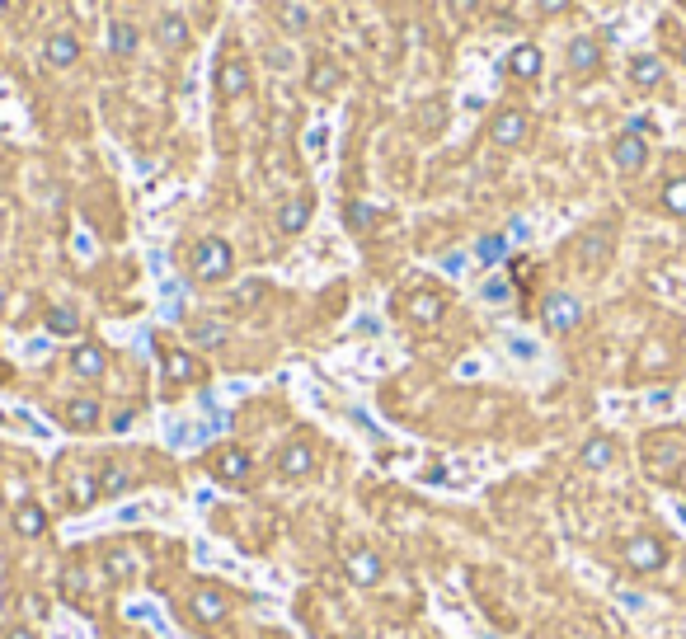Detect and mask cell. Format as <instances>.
<instances>
[{
    "label": "cell",
    "mask_w": 686,
    "mask_h": 639,
    "mask_svg": "<svg viewBox=\"0 0 686 639\" xmlns=\"http://www.w3.org/2000/svg\"><path fill=\"white\" fill-rule=\"evenodd\" d=\"M104 372H109V353H104V343H76V348H71V376H80V381H99Z\"/></svg>",
    "instance_id": "15"
},
{
    "label": "cell",
    "mask_w": 686,
    "mask_h": 639,
    "mask_svg": "<svg viewBox=\"0 0 686 639\" xmlns=\"http://www.w3.org/2000/svg\"><path fill=\"white\" fill-rule=\"evenodd\" d=\"M254 639H264V635H254Z\"/></svg>",
    "instance_id": "46"
},
{
    "label": "cell",
    "mask_w": 686,
    "mask_h": 639,
    "mask_svg": "<svg viewBox=\"0 0 686 639\" xmlns=\"http://www.w3.org/2000/svg\"><path fill=\"white\" fill-rule=\"evenodd\" d=\"M625 132H640V137H649V132H658V127H654V118H644V113H635V118L625 123Z\"/></svg>",
    "instance_id": "37"
},
{
    "label": "cell",
    "mask_w": 686,
    "mask_h": 639,
    "mask_svg": "<svg viewBox=\"0 0 686 639\" xmlns=\"http://www.w3.org/2000/svg\"><path fill=\"white\" fill-rule=\"evenodd\" d=\"M188 621L198 630H217V625L231 621V593L221 583H198L188 593Z\"/></svg>",
    "instance_id": "4"
},
{
    "label": "cell",
    "mask_w": 686,
    "mask_h": 639,
    "mask_svg": "<svg viewBox=\"0 0 686 639\" xmlns=\"http://www.w3.org/2000/svg\"><path fill=\"white\" fill-rule=\"evenodd\" d=\"M611 170L616 174H640L644 165H649V137H640V132H621V137L611 141Z\"/></svg>",
    "instance_id": "10"
},
{
    "label": "cell",
    "mask_w": 686,
    "mask_h": 639,
    "mask_svg": "<svg viewBox=\"0 0 686 639\" xmlns=\"http://www.w3.org/2000/svg\"><path fill=\"white\" fill-rule=\"evenodd\" d=\"M273 466H278L282 480H306V475H315V447L306 437H292V442H282Z\"/></svg>",
    "instance_id": "13"
},
{
    "label": "cell",
    "mask_w": 686,
    "mask_h": 639,
    "mask_svg": "<svg viewBox=\"0 0 686 639\" xmlns=\"http://www.w3.org/2000/svg\"><path fill=\"white\" fill-rule=\"evenodd\" d=\"M621 569L635 578H654L668 569V541L654 531H635L621 541Z\"/></svg>",
    "instance_id": "2"
},
{
    "label": "cell",
    "mask_w": 686,
    "mask_h": 639,
    "mask_svg": "<svg viewBox=\"0 0 686 639\" xmlns=\"http://www.w3.org/2000/svg\"><path fill=\"white\" fill-rule=\"evenodd\" d=\"M456 10H461V15H470V10H475V5H480V0H452Z\"/></svg>",
    "instance_id": "41"
},
{
    "label": "cell",
    "mask_w": 686,
    "mask_h": 639,
    "mask_svg": "<svg viewBox=\"0 0 686 639\" xmlns=\"http://www.w3.org/2000/svg\"><path fill=\"white\" fill-rule=\"evenodd\" d=\"M43 57H47V66H76L80 62V38L71 29H57L43 43Z\"/></svg>",
    "instance_id": "24"
},
{
    "label": "cell",
    "mask_w": 686,
    "mask_h": 639,
    "mask_svg": "<svg viewBox=\"0 0 686 639\" xmlns=\"http://www.w3.org/2000/svg\"><path fill=\"white\" fill-rule=\"evenodd\" d=\"M62 588H66V593H90V569H85V564L66 569V574H62Z\"/></svg>",
    "instance_id": "35"
},
{
    "label": "cell",
    "mask_w": 686,
    "mask_h": 639,
    "mask_svg": "<svg viewBox=\"0 0 686 639\" xmlns=\"http://www.w3.org/2000/svg\"><path fill=\"white\" fill-rule=\"evenodd\" d=\"M99 499H104L99 475H71V484H66V508H71V513H85V508H94Z\"/></svg>",
    "instance_id": "25"
},
{
    "label": "cell",
    "mask_w": 686,
    "mask_h": 639,
    "mask_svg": "<svg viewBox=\"0 0 686 639\" xmlns=\"http://www.w3.org/2000/svg\"><path fill=\"white\" fill-rule=\"evenodd\" d=\"M442 315H447V297H442L437 287H419V292H409V297H405V320H409V325L433 329Z\"/></svg>",
    "instance_id": "12"
},
{
    "label": "cell",
    "mask_w": 686,
    "mask_h": 639,
    "mask_svg": "<svg viewBox=\"0 0 686 639\" xmlns=\"http://www.w3.org/2000/svg\"><path fill=\"white\" fill-rule=\"evenodd\" d=\"M141 47V29L137 24H127V19H113L109 24V52H118V57H132Z\"/></svg>",
    "instance_id": "28"
},
{
    "label": "cell",
    "mask_w": 686,
    "mask_h": 639,
    "mask_svg": "<svg viewBox=\"0 0 686 639\" xmlns=\"http://www.w3.org/2000/svg\"><path fill=\"white\" fill-rule=\"evenodd\" d=\"M663 76H668L663 57H654V52H635V57H630V85H635V90H658Z\"/></svg>",
    "instance_id": "23"
},
{
    "label": "cell",
    "mask_w": 686,
    "mask_h": 639,
    "mask_svg": "<svg viewBox=\"0 0 686 639\" xmlns=\"http://www.w3.org/2000/svg\"><path fill=\"white\" fill-rule=\"evenodd\" d=\"M99 419H104V409H99V400H66L62 405V423L71 428V433H94L99 428Z\"/></svg>",
    "instance_id": "22"
},
{
    "label": "cell",
    "mask_w": 686,
    "mask_h": 639,
    "mask_svg": "<svg viewBox=\"0 0 686 639\" xmlns=\"http://www.w3.org/2000/svg\"><path fill=\"white\" fill-rule=\"evenodd\" d=\"M503 71L513 80H536L541 71H546V57H541V47L536 43H517L508 57H503Z\"/></svg>",
    "instance_id": "16"
},
{
    "label": "cell",
    "mask_w": 686,
    "mask_h": 639,
    "mask_svg": "<svg viewBox=\"0 0 686 639\" xmlns=\"http://www.w3.org/2000/svg\"><path fill=\"white\" fill-rule=\"evenodd\" d=\"M160 367H165V376L170 381H184V386H193V381H203L207 367L193 353H184V348H160Z\"/></svg>",
    "instance_id": "17"
},
{
    "label": "cell",
    "mask_w": 686,
    "mask_h": 639,
    "mask_svg": "<svg viewBox=\"0 0 686 639\" xmlns=\"http://www.w3.org/2000/svg\"><path fill=\"white\" fill-rule=\"evenodd\" d=\"M188 273L198 282H226L235 273V250L221 235H203L188 245Z\"/></svg>",
    "instance_id": "3"
},
{
    "label": "cell",
    "mask_w": 686,
    "mask_h": 639,
    "mask_svg": "<svg viewBox=\"0 0 686 639\" xmlns=\"http://www.w3.org/2000/svg\"><path fill=\"white\" fill-rule=\"evenodd\" d=\"M527 137H531V113L527 109H499L494 118H489V141L503 146V151L522 146Z\"/></svg>",
    "instance_id": "8"
},
{
    "label": "cell",
    "mask_w": 686,
    "mask_h": 639,
    "mask_svg": "<svg viewBox=\"0 0 686 639\" xmlns=\"http://www.w3.org/2000/svg\"><path fill=\"white\" fill-rule=\"evenodd\" d=\"M564 62L574 76H597L602 71V43L597 38H574V43L564 47Z\"/></svg>",
    "instance_id": "18"
},
{
    "label": "cell",
    "mask_w": 686,
    "mask_h": 639,
    "mask_svg": "<svg viewBox=\"0 0 686 639\" xmlns=\"http://www.w3.org/2000/svg\"><path fill=\"white\" fill-rule=\"evenodd\" d=\"M132 470L123 466V461H109V466L99 470V489H104V494H109V499H118V494H127V489H132Z\"/></svg>",
    "instance_id": "29"
},
{
    "label": "cell",
    "mask_w": 686,
    "mask_h": 639,
    "mask_svg": "<svg viewBox=\"0 0 686 639\" xmlns=\"http://www.w3.org/2000/svg\"><path fill=\"white\" fill-rule=\"evenodd\" d=\"M503 250H508V240H503V235H484L480 245H475V254H480V264H484V268H494V264H499Z\"/></svg>",
    "instance_id": "33"
},
{
    "label": "cell",
    "mask_w": 686,
    "mask_h": 639,
    "mask_svg": "<svg viewBox=\"0 0 686 639\" xmlns=\"http://www.w3.org/2000/svg\"><path fill=\"white\" fill-rule=\"evenodd\" d=\"M207 470H212V475H217L221 484L240 489V484H250V475H254V456L245 452V447L226 442V447H217V452L207 456Z\"/></svg>",
    "instance_id": "5"
},
{
    "label": "cell",
    "mask_w": 686,
    "mask_h": 639,
    "mask_svg": "<svg viewBox=\"0 0 686 639\" xmlns=\"http://www.w3.org/2000/svg\"><path fill=\"white\" fill-rule=\"evenodd\" d=\"M372 207L367 203H348V231H367V226H372Z\"/></svg>",
    "instance_id": "36"
},
{
    "label": "cell",
    "mask_w": 686,
    "mask_h": 639,
    "mask_svg": "<svg viewBox=\"0 0 686 639\" xmlns=\"http://www.w3.org/2000/svg\"><path fill=\"white\" fill-rule=\"evenodd\" d=\"M343 574H348V583H353V588H376V583L386 578V560H381L376 550L358 546V550H348V555H343Z\"/></svg>",
    "instance_id": "11"
},
{
    "label": "cell",
    "mask_w": 686,
    "mask_h": 639,
    "mask_svg": "<svg viewBox=\"0 0 686 639\" xmlns=\"http://www.w3.org/2000/svg\"><path fill=\"white\" fill-rule=\"evenodd\" d=\"M677 62L686 66V33H682V38H677Z\"/></svg>",
    "instance_id": "42"
},
{
    "label": "cell",
    "mask_w": 686,
    "mask_h": 639,
    "mask_svg": "<svg viewBox=\"0 0 686 639\" xmlns=\"http://www.w3.org/2000/svg\"><path fill=\"white\" fill-rule=\"evenodd\" d=\"M156 43L165 47V52H188V43H193V29L184 24V15H160Z\"/></svg>",
    "instance_id": "26"
},
{
    "label": "cell",
    "mask_w": 686,
    "mask_h": 639,
    "mask_svg": "<svg viewBox=\"0 0 686 639\" xmlns=\"http://www.w3.org/2000/svg\"><path fill=\"white\" fill-rule=\"evenodd\" d=\"M5 301H10V292H5V282H0V311H5Z\"/></svg>",
    "instance_id": "43"
},
{
    "label": "cell",
    "mask_w": 686,
    "mask_h": 639,
    "mask_svg": "<svg viewBox=\"0 0 686 639\" xmlns=\"http://www.w3.org/2000/svg\"><path fill=\"white\" fill-rule=\"evenodd\" d=\"M616 437H607V433H597V437H588L583 447H578V466L583 470H607V466H616Z\"/></svg>",
    "instance_id": "21"
},
{
    "label": "cell",
    "mask_w": 686,
    "mask_h": 639,
    "mask_svg": "<svg viewBox=\"0 0 686 639\" xmlns=\"http://www.w3.org/2000/svg\"><path fill=\"white\" fill-rule=\"evenodd\" d=\"M658 207H663L668 217H682L686 221V174H677V179H668V184H663Z\"/></svg>",
    "instance_id": "30"
},
{
    "label": "cell",
    "mask_w": 686,
    "mask_h": 639,
    "mask_svg": "<svg viewBox=\"0 0 686 639\" xmlns=\"http://www.w3.org/2000/svg\"><path fill=\"white\" fill-rule=\"evenodd\" d=\"M250 80H254V71H250V62H245V52H226L217 62V94L221 99H240V94H250Z\"/></svg>",
    "instance_id": "9"
},
{
    "label": "cell",
    "mask_w": 686,
    "mask_h": 639,
    "mask_svg": "<svg viewBox=\"0 0 686 639\" xmlns=\"http://www.w3.org/2000/svg\"><path fill=\"white\" fill-rule=\"evenodd\" d=\"M541 325L550 334H569V329L583 325V301L574 292H546L541 297Z\"/></svg>",
    "instance_id": "6"
},
{
    "label": "cell",
    "mask_w": 686,
    "mask_h": 639,
    "mask_svg": "<svg viewBox=\"0 0 686 639\" xmlns=\"http://www.w3.org/2000/svg\"><path fill=\"white\" fill-rule=\"evenodd\" d=\"M311 212H315V198H311V193H301V198H287L273 221H278L282 235H301L306 226H311Z\"/></svg>",
    "instance_id": "19"
},
{
    "label": "cell",
    "mask_w": 686,
    "mask_h": 639,
    "mask_svg": "<svg viewBox=\"0 0 686 639\" xmlns=\"http://www.w3.org/2000/svg\"><path fill=\"white\" fill-rule=\"evenodd\" d=\"M546 15H564V10H574V0H536Z\"/></svg>",
    "instance_id": "38"
},
{
    "label": "cell",
    "mask_w": 686,
    "mask_h": 639,
    "mask_svg": "<svg viewBox=\"0 0 686 639\" xmlns=\"http://www.w3.org/2000/svg\"><path fill=\"white\" fill-rule=\"evenodd\" d=\"M10 527H15V536H24V541H38V536H47V513L38 503H19Z\"/></svg>",
    "instance_id": "27"
},
{
    "label": "cell",
    "mask_w": 686,
    "mask_h": 639,
    "mask_svg": "<svg viewBox=\"0 0 686 639\" xmlns=\"http://www.w3.org/2000/svg\"><path fill=\"white\" fill-rule=\"evenodd\" d=\"M141 564H146V555H137L132 546H109L104 560H99V569H104L109 583H132V578L141 574Z\"/></svg>",
    "instance_id": "14"
},
{
    "label": "cell",
    "mask_w": 686,
    "mask_h": 639,
    "mask_svg": "<svg viewBox=\"0 0 686 639\" xmlns=\"http://www.w3.org/2000/svg\"><path fill=\"white\" fill-rule=\"evenodd\" d=\"M188 339L193 343H221L226 339V329H221L217 320H193V325H188Z\"/></svg>",
    "instance_id": "34"
},
{
    "label": "cell",
    "mask_w": 686,
    "mask_h": 639,
    "mask_svg": "<svg viewBox=\"0 0 686 639\" xmlns=\"http://www.w3.org/2000/svg\"><path fill=\"white\" fill-rule=\"evenodd\" d=\"M578 268H588V273H597V268H607V259L616 254V231L611 226H593V231L578 235Z\"/></svg>",
    "instance_id": "7"
},
{
    "label": "cell",
    "mask_w": 686,
    "mask_h": 639,
    "mask_svg": "<svg viewBox=\"0 0 686 639\" xmlns=\"http://www.w3.org/2000/svg\"><path fill=\"white\" fill-rule=\"evenodd\" d=\"M5 639H38V635H33L29 625H10V630H5Z\"/></svg>",
    "instance_id": "39"
},
{
    "label": "cell",
    "mask_w": 686,
    "mask_h": 639,
    "mask_svg": "<svg viewBox=\"0 0 686 639\" xmlns=\"http://www.w3.org/2000/svg\"><path fill=\"white\" fill-rule=\"evenodd\" d=\"M484 292H489V301H503V297H508V282H489Z\"/></svg>",
    "instance_id": "40"
},
{
    "label": "cell",
    "mask_w": 686,
    "mask_h": 639,
    "mask_svg": "<svg viewBox=\"0 0 686 639\" xmlns=\"http://www.w3.org/2000/svg\"><path fill=\"white\" fill-rule=\"evenodd\" d=\"M43 325L52 329V334H62V339H71V334H80V315L71 311V306H47Z\"/></svg>",
    "instance_id": "31"
},
{
    "label": "cell",
    "mask_w": 686,
    "mask_h": 639,
    "mask_svg": "<svg viewBox=\"0 0 686 639\" xmlns=\"http://www.w3.org/2000/svg\"><path fill=\"white\" fill-rule=\"evenodd\" d=\"M682 578H686V555H682Z\"/></svg>",
    "instance_id": "45"
},
{
    "label": "cell",
    "mask_w": 686,
    "mask_h": 639,
    "mask_svg": "<svg viewBox=\"0 0 686 639\" xmlns=\"http://www.w3.org/2000/svg\"><path fill=\"white\" fill-rule=\"evenodd\" d=\"M5 10H10V0H0V15H5Z\"/></svg>",
    "instance_id": "44"
},
{
    "label": "cell",
    "mask_w": 686,
    "mask_h": 639,
    "mask_svg": "<svg viewBox=\"0 0 686 639\" xmlns=\"http://www.w3.org/2000/svg\"><path fill=\"white\" fill-rule=\"evenodd\" d=\"M306 85H311V94H320V99H334V94L343 90V66L329 62V57H315L311 71H306Z\"/></svg>",
    "instance_id": "20"
},
{
    "label": "cell",
    "mask_w": 686,
    "mask_h": 639,
    "mask_svg": "<svg viewBox=\"0 0 686 639\" xmlns=\"http://www.w3.org/2000/svg\"><path fill=\"white\" fill-rule=\"evenodd\" d=\"M278 24H282L287 33L311 29V10H306V5H278Z\"/></svg>",
    "instance_id": "32"
},
{
    "label": "cell",
    "mask_w": 686,
    "mask_h": 639,
    "mask_svg": "<svg viewBox=\"0 0 686 639\" xmlns=\"http://www.w3.org/2000/svg\"><path fill=\"white\" fill-rule=\"evenodd\" d=\"M640 461L649 470V480L677 484V475L686 470V428H654V433H644Z\"/></svg>",
    "instance_id": "1"
}]
</instances>
